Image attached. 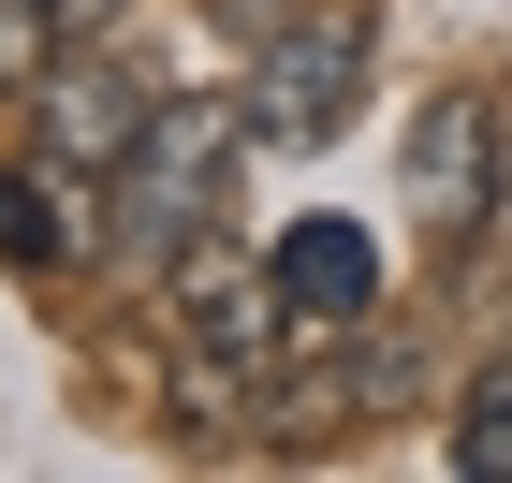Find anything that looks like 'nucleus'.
I'll return each instance as SVG.
<instances>
[{
	"label": "nucleus",
	"mask_w": 512,
	"mask_h": 483,
	"mask_svg": "<svg viewBox=\"0 0 512 483\" xmlns=\"http://www.w3.org/2000/svg\"><path fill=\"white\" fill-rule=\"evenodd\" d=\"M454 469H469V483H512V366L454 410Z\"/></svg>",
	"instance_id": "8"
},
{
	"label": "nucleus",
	"mask_w": 512,
	"mask_h": 483,
	"mask_svg": "<svg viewBox=\"0 0 512 483\" xmlns=\"http://www.w3.org/2000/svg\"><path fill=\"white\" fill-rule=\"evenodd\" d=\"M44 15H59V44H103V30H118V0H44Z\"/></svg>",
	"instance_id": "11"
},
{
	"label": "nucleus",
	"mask_w": 512,
	"mask_h": 483,
	"mask_svg": "<svg viewBox=\"0 0 512 483\" xmlns=\"http://www.w3.org/2000/svg\"><path fill=\"white\" fill-rule=\"evenodd\" d=\"M278 293H293L308 337L381 322V235H366V220H293V235H278Z\"/></svg>",
	"instance_id": "6"
},
{
	"label": "nucleus",
	"mask_w": 512,
	"mask_h": 483,
	"mask_svg": "<svg viewBox=\"0 0 512 483\" xmlns=\"http://www.w3.org/2000/svg\"><path fill=\"white\" fill-rule=\"evenodd\" d=\"M498 366H512V322H498Z\"/></svg>",
	"instance_id": "12"
},
{
	"label": "nucleus",
	"mask_w": 512,
	"mask_h": 483,
	"mask_svg": "<svg viewBox=\"0 0 512 483\" xmlns=\"http://www.w3.org/2000/svg\"><path fill=\"white\" fill-rule=\"evenodd\" d=\"M366 59H381V15L366 0H308L293 30L249 59V147H337V118L366 103Z\"/></svg>",
	"instance_id": "2"
},
{
	"label": "nucleus",
	"mask_w": 512,
	"mask_h": 483,
	"mask_svg": "<svg viewBox=\"0 0 512 483\" xmlns=\"http://www.w3.org/2000/svg\"><path fill=\"white\" fill-rule=\"evenodd\" d=\"M293 15H308V0H205V30H220V44H249V59H264Z\"/></svg>",
	"instance_id": "10"
},
{
	"label": "nucleus",
	"mask_w": 512,
	"mask_h": 483,
	"mask_svg": "<svg viewBox=\"0 0 512 483\" xmlns=\"http://www.w3.org/2000/svg\"><path fill=\"white\" fill-rule=\"evenodd\" d=\"M59 191H88V176H59V161L0 176V264L59 279V264H88V249H103V220H88V205H59Z\"/></svg>",
	"instance_id": "7"
},
{
	"label": "nucleus",
	"mask_w": 512,
	"mask_h": 483,
	"mask_svg": "<svg viewBox=\"0 0 512 483\" xmlns=\"http://www.w3.org/2000/svg\"><path fill=\"white\" fill-rule=\"evenodd\" d=\"M235 147H249V88H176L147 132H132V161L103 176V264L118 279H176V249L220 220V191H235Z\"/></svg>",
	"instance_id": "1"
},
{
	"label": "nucleus",
	"mask_w": 512,
	"mask_h": 483,
	"mask_svg": "<svg viewBox=\"0 0 512 483\" xmlns=\"http://www.w3.org/2000/svg\"><path fill=\"white\" fill-rule=\"evenodd\" d=\"M147 118H161V88H147V74H118L103 44H74V59H44V88H30V147L59 161V176H118Z\"/></svg>",
	"instance_id": "5"
},
{
	"label": "nucleus",
	"mask_w": 512,
	"mask_h": 483,
	"mask_svg": "<svg viewBox=\"0 0 512 483\" xmlns=\"http://www.w3.org/2000/svg\"><path fill=\"white\" fill-rule=\"evenodd\" d=\"M498 220V88H425L410 103V235L469 249Z\"/></svg>",
	"instance_id": "4"
},
{
	"label": "nucleus",
	"mask_w": 512,
	"mask_h": 483,
	"mask_svg": "<svg viewBox=\"0 0 512 483\" xmlns=\"http://www.w3.org/2000/svg\"><path fill=\"white\" fill-rule=\"evenodd\" d=\"M161 293H176V352H220V366H249V381H278V352L308 337V322H293V293H278V249L249 264V249L191 235Z\"/></svg>",
	"instance_id": "3"
},
{
	"label": "nucleus",
	"mask_w": 512,
	"mask_h": 483,
	"mask_svg": "<svg viewBox=\"0 0 512 483\" xmlns=\"http://www.w3.org/2000/svg\"><path fill=\"white\" fill-rule=\"evenodd\" d=\"M44 59H59V15H44V0H0V103H30Z\"/></svg>",
	"instance_id": "9"
}]
</instances>
